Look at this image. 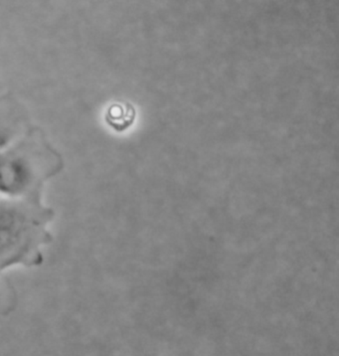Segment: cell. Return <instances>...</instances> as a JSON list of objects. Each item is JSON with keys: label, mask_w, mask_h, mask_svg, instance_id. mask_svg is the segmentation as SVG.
<instances>
[{"label": "cell", "mask_w": 339, "mask_h": 356, "mask_svg": "<svg viewBox=\"0 0 339 356\" xmlns=\"http://www.w3.org/2000/svg\"><path fill=\"white\" fill-rule=\"evenodd\" d=\"M43 210L17 200H0V271L41 263L40 247L49 242Z\"/></svg>", "instance_id": "1"}, {"label": "cell", "mask_w": 339, "mask_h": 356, "mask_svg": "<svg viewBox=\"0 0 339 356\" xmlns=\"http://www.w3.org/2000/svg\"><path fill=\"white\" fill-rule=\"evenodd\" d=\"M19 127V118L13 108L0 106V152L8 149L15 142Z\"/></svg>", "instance_id": "3"}, {"label": "cell", "mask_w": 339, "mask_h": 356, "mask_svg": "<svg viewBox=\"0 0 339 356\" xmlns=\"http://www.w3.org/2000/svg\"><path fill=\"white\" fill-rule=\"evenodd\" d=\"M135 119V111L133 108L119 107L112 108L110 115H108V122L117 131H122L123 129L128 128Z\"/></svg>", "instance_id": "4"}, {"label": "cell", "mask_w": 339, "mask_h": 356, "mask_svg": "<svg viewBox=\"0 0 339 356\" xmlns=\"http://www.w3.org/2000/svg\"><path fill=\"white\" fill-rule=\"evenodd\" d=\"M41 152L26 143L0 152V195L18 200L31 194L41 178Z\"/></svg>", "instance_id": "2"}, {"label": "cell", "mask_w": 339, "mask_h": 356, "mask_svg": "<svg viewBox=\"0 0 339 356\" xmlns=\"http://www.w3.org/2000/svg\"><path fill=\"white\" fill-rule=\"evenodd\" d=\"M8 290V288H6V286H2L1 285V280H0V293H1V291H6Z\"/></svg>", "instance_id": "5"}]
</instances>
